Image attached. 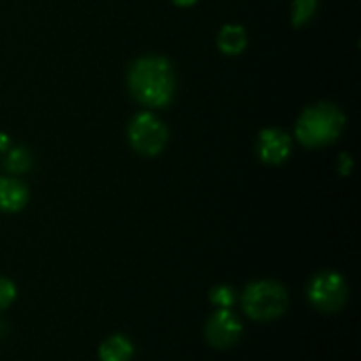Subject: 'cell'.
Segmentation results:
<instances>
[{"instance_id":"1","label":"cell","mask_w":361,"mask_h":361,"mask_svg":"<svg viewBox=\"0 0 361 361\" xmlns=\"http://www.w3.org/2000/svg\"><path fill=\"white\" fill-rule=\"evenodd\" d=\"M129 90L147 108H164L175 95V71L164 56H141L130 66Z\"/></svg>"},{"instance_id":"2","label":"cell","mask_w":361,"mask_h":361,"mask_svg":"<svg viewBox=\"0 0 361 361\" xmlns=\"http://www.w3.org/2000/svg\"><path fill=\"white\" fill-rule=\"evenodd\" d=\"M345 115L330 102H319L300 115L295 134L300 143L307 148H321L334 143L342 134Z\"/></svg>"},{"instance_id":"3","label":"cell","mask_w":361,"mask_h":361,"mask_svg":"<svg viewBox=\"0 0 361 361\" xmlns=\"http://www.w3.org/2000/svg\"><path fill=\"white\" fill-rule=\"evenodd\" d=\"M288 291L279 282L257 281L245 288L242 298L243 310L254 321H271L288 309Z\"/></svg>"},{"instance_id":"4","label":"cell","mask_w":361,"mask_h":361,"mask_svg":"<svg viewBox=\"0 0 361 361\" xmlns=\"http://www.w3.org/2000/svg\"><path fill=\"white\" fill-rule=\"evenodd\" d=\"M129 141L130 147L141 155H154L161 154L168 141V129L164 123L154 115V113L143 111L134 116L129 123Z\"/></svg>"},{"instance_id":"5","label":"cell","mask_w":361,"mask_h":361,"mask_svg":"<svg viewBox=\"0 0 361 361\" xmlns=\"http://www.w3.org/2000/svg\"><path fill=\"white\" fill-rule=\"evenodd\" d=\"M307 296L309 302L321 312H335L348 300V284L341 274L323 271L310 281Z\"/></svg>"},{"instance_id":"6","label":"cell","mask_w":361,"mask_h":361,"mask_svg":"<svg viewBox=\"0 0 361 361\" xmlns=\"http://www.w3.org/2000/svg\"><path fill=\"white\" fill-rule=\"evenodd\" d=\"M242 330V323H240V319L231 310L219 309L208 319L207 328H204V335H207V341L210 342V345H214L217 349H228L238 342Z\"/></svg>"},{"instance_id":"7","label":"cell","mask_w":361,"mask_h":361,"mask_svg":"<svg viewBox=\"0 0 361 361\" xmlns=\"http://www.w3.org/2000/svg\"><path fill=\"white\" fill-rule=\"evenodd\" d=\"M291 137L281 129H264L257 137V155L264 164H284L291 155Z\"/></svg>"},{"instance_id":"8","label":"cell","mask_w":361,"mask_h":361,"mask_svg":"<svg viewBox=\"0 0 361 361\" xmlns=\"http://www.w3.org/2000/svg\"><path fill=\"white\" fill-rule=\"evenodd\" d=\"M28 190L14 178H0V212H20L27 204Z\"/></svg>"},{"instance_id":"9","label":"cell","mask_w":361,"mask_h":361,"mask_svg":"<svg viewBox=\"0 0 361 361\" xmlns=\"http://www.w3.org/2000/svg\"><path fill=\"white\" fill-rule=\"evenodd\" d=\"M217 46L226 55H240L247 48V32L240 25H224L219 32Z\"/></svg>"},{"instance_id":"10","label":"cell","mask_w":361,"mask_h":361,"mask_svg":"<svg viewBox=\"0 0 361 361\" xmlns=\"http://www.w3.org/2000/svg\"><path fill=\"white\" fill-rule=\"evenodd\" d=\"M133 344L123 335H113L108 341L102 342L101 349H99L101 361H129L133 358Z\"/></svg>"},{"instance_id":"11","label":"cell","mask_w":361,"mask_h":361,"mask_svg":"<svg viewBox=\"0 0 361 361\" xmlns=\"http://www.w3.org/2000/svg\"><path fill=\"white\" fill-rule=\"evenodd\" d=\"M317 9V0H295L293 2L291 21L295 27H303L309 23Z\"/></svg>"},{"instance_id":"12","label":"cell","mask_w":361,"mask_h":361,"mask_svg":"<svg viewBox=\"0 0 361 361\" xmlns=\"http://www.w3.org/2000/svg\"><path fill=\"white\" fill-rule=\"evenodd\" d=\"M32 166V157L25 148H13L6 159V169L11 173H25Z\"/></svg>"},{"instance_id":"13","label":"cell","mask_w":361,"mask_h":361,"mask_svg":"<svg viewBox=\"0 0 361 361\" xmlns=\"http://www.w3.org/2000/svg\"><path fill=\"white\" fill-rule=\"evenodd\" d=\"M235 300L236 293L229 286H215L210 291V302L217 305L219 309H229V307H233Z\"/></svg>"},{"instance_id":"14","label":"cell","mask_w":361,"mask_h":361,"mask_svg":"<svg viewBox=\"0 0 361 361\" xmlns=\"http://www.w3.org/2000/svg\"><path fill=\"white\" fill-rule=\"evenodd\" d=\"M16 298V288L9 279L0 277V310L7 309Z\"/></svg>"},{"instance_id":"15","label":"cell","mask_w":361,"mask_h":361,"mask_svg":"<svg viewBox=\"0 0 361 361\" xmlns=\"http://www.w3.org/2000/svg\"><path fill=\"white\" fill-rule=\"evenodd\" d=\"M341 168H338V171L342 173V175H349V173H351V168H353V161H351V157H349V155H341Z\"/></svg>"},{"instance_id":"16","label":"cell","mask_w":361,"mask_h":361,"mask_svg":"<svg viewBox=\"0 0 361 361\" xmlns=\"http://www.w3.org/2000/svg\"><path fill=\"white\" fill-rule=\"evenodd\" d=\"M9 145H11L9 136L4 133H0V152H6L7 148H9Z\"/></svg>"},{"instance_id":"17","label":"cell","mask_w":361,"mask_h":361,"mask_svg":"<svg viewBox=\"0 0 361 361\" xmlns=\"http://www.w3.org/2000/svg\"><path fill=\"white\" fill-rule=\"evenodd\" d=\"M171 2L178 7H190V6H194L197 0H171Z\"/></svg>"}]
</instances>
